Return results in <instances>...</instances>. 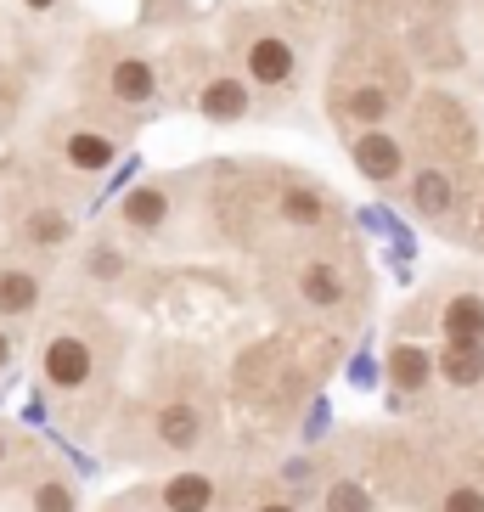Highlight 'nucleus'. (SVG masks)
Segmentation results:
<instances>
[{
    "label": "nucleus",
    "instance_id": "4",
    "mask_svg": "<svg viewBox=\"0 0 484 512\" xmlns=\"http://www.w3.org/2000/svg\"><path fill=\"white\" fill-rule=\"evenodd\" d=\"M349 158H355V169H361L372 186H394L400 175H406V141L394 136V130H355V141H349Z\"/></svg>",
    "mask_w": 484,
    "mask_h": 512
},
{
    "label": "nucleus",
    "instance_id": "16",
    "mask_svg": "<svg viewBox=\"0 0 484 512\" xmlns=\"http://www.w3.org/2000/svg\"><path fill=\"white\" fill-rule=\"evenodd\" d=\"M40 310V276L29 265H6L0 271V316L17 321V316H34Z\"/></svg>",
    "mask_w": 484,
    "mask_h": 512
},
{
    "label": "nucleus",
    "instance_id": "25",
    "mask_svg": "<svg viewBox=\"0 0 484 512\" xmlns=\"http://www.w3.org/2000/svg\"><path fill=\"white\" fill-rule=\"evenodd\" d=\"M6 366H12V338L0 332V372H6Z\"/></svg>",
    "mask_w": 484,
    "mask_h": 512
},
{
    "label": "nucleus",
    "instance_id": "17",
    "mask_svg": "<svg viewBox=\"0 0 484 512\" xmlns=\"http://www.w3.org/2000/svg\"><path fill=\"white\" fill-rule=\"evenodd\" d=\"M434 372L451 389H479L484 383V344H445V355H434Z\"/></svg>",
    "mask_w": 484,
    "mask_h": 512
},
{
    "label": "nucleus",
    "instance_id": "18",
    "mask_svg": "<svg viewBox=\"0 0 484 512\" xmlns=\"http://www.w3.org/2000/svg\"><path fill=\"white\" fill-rule=\"evenodd\" d=\"M434 377V355L428 349H417V344H394L389 349V383L400 394H417Z\"/></svg>",
    "mask_w": 484,
    "mask_h": 512
},
{
    "label": "nucleus",
    "instance_id": "2",
    "mask_svg": "<svg viewBox=\"0 0 484 512\" xmlns=\"http://www.w3.org/2000/svg\"><path fill=\"white\" fill-rule=\"evenodd\" d=\"M242 74H248V85H259V91H282V85H293V74H299V51H293L288 34L265 29L242 46Z\"/></svg>",
    "mask_w": 484,
    "mask_h": 512
},
{
    "label": "nucleus",
    "instance_id": "13",
    "mask_svg": "<svg viewBox=\"0 0 484 512\" xmlns=\"http://www.w3.org/2000/svg\"><path fill=\"white\" fill-rule=\"evenodd\" d=\"M338 113H344L355 130H378V124L394 113V91L389 85H355V91H344Z\"/></svg>",
    "mask_w": 484,
    "mask_h": 512
},
{
    "label": "nucleus",
    "instance_id": "3",
    "mask_svg": "<svg viewBox=\"0 0 484 512\" xmlns=\"http://www.w3.org/2000/svg\"><path fill=\"white\" fill-rule=\"evenodd\" d=\"M91 372H96V355H91V344H85L79 332H57V338L40 349V377H46L51 389H62V394L85 389Z\"/></svg>",
    "mask_w": 484,
    "mask_h": 512
},
{
    "label": "nucleus",
    "instance_id": "7",
    "mask_svg": "<svg viewBox=\"0 0 484 512\" xmlns=\"http://www.w3.org/2000/svg\"><path fill=\"white\" fill-rule=\"evenodd\" d=\"M107 96L124 107H147L152 96H158V74H152L147 57H113V68H107Z\"/></svg>",
    "mask_w": 484,
    "mask_h": 512
},
{
    "label": "nucleus",
    "instance_id": "5",
    "mask_svg": "<svg viewBox=\"0 0 484 512\" xmlns=\"http://www.w3.org/2000/svg\"><path fill=\"white\" fill-rule=\"evenodd\" d=\"M248 107H254V85L237 74H214L197 91V113L209 124H237V119H248Z\"/></svg>",
    "mask_w": 484,
    "mask_h": 512
},
{
    "label": "nucleus",
    "instance_id": "1",
    "mask_svg": "<svg viewBox=\"0 0 484 512\" xmlns=\"http://www.w3.org/2000/svg\"><path fill=\"white\" fill-rule=\"evenodd\" d=\"M417 136L423 141H434V147H445V152H456V158H468L473 152V141H479V130H473V119H468V107L456 102L451 91H423V102H417Z\"/></svg>",
    "mask_w": 484,
    "mask_h": 512
},
{
    "label": "nucleus",
    "instance_id": "29",
    "mask_svg": "<svg viewBox=\"0 0 484 512\" xmlns=\"http://www.w3.org/2000/svg\"><path fill=\"white\" fill-rule=\"evenodd\" d=\"M107 512H130V507H107Z\"/></svg>",
    "mask_w": 484,
    "mask_h": 512
},
{
    "label": "nucleus",
    "instance_id": "12",
    "mask_svg": "<svg viewBox=\"0 0 484 512\" xmlns=\"http://www.w3.org/2000/svg\"><path fill=\"white\" fill-rule=\"evenodd\" d=\"M439 327H445V344H484V299L479 293H456V299H445Z\"/></svg>",
    "mask_w": 484,
    "mask_h": 512
},
{
    "label": "nucleus",
    "instance_id": "27",
    "mask_svg": "<svg viewBox=\"0 0 484 512\" xmlns=\"http://www.w3.org/2000/svg\"><path fill=\"white\" fill-rule=\"evenodd\" d=\"M23 6H29V12H51V6H57V0H23Z\"/></svg>",
    "mask_w": 484,
    "mask_h": 512
},
{
    "label": "nucleus",
    "instance_id": "20",
    "mask_svg": "<svg viewBox=\"0 0 484 512\" xmlns=\"http://www.w3.org/2000/svg\"><path fill=\"white\" fill-rule=\"evenodd\" d=\"M411 46H417V57L428 62V68H456V62H462V46H456V34L451 29H417V40H411Z\"/></svg>",
    "mask_w": 484,
    "mask_h": 512
},
{
    "label": "nucleus",
    "instance_id": "28",
    "mask_svg": "<svg viewBox=\"0 0 484 512\" xmlns=\"http://www.w3.org/2000/svg\"><path fill=\"white\" fill-rule=\"evenodd\" d=\"M0 467H6V434H0Z\"/></svg>",
    "mask_w": 484,
    "mask_h": 512
},
{
    "label": "nucleus",
    "instance_id": "9",
    "mask_svg": "<svg viewBox=\"0 0 484 512\" xmlns=\"http://www.w3.org/2000/svg\"><path fill=\"white\" fill-rule=\"evenodd\" d=\"M62 158L79 175H107V169L119 164V141L107 136V130H68L62 136Z\"/></svg>",
    "mask_w": 484,
    "mask_h": 512
},
{
    "label": "nucleus",
    "instance_id": "30",
    "mask_svg": "<svg viewBox=\"0 0 484 512\" xmlns=\"http://www.w3.org/2000/svg\"><path fill=\"white\" fill-rule=\"evenodd\" d=\"M479 231H484V209H479Z\"/></svg>",
    "mask_w": 484,
    "mask_h": 512
},
{
    "label": "nucleus",
    "instance_id": "11",
    "mask_svg": "<svg viewBox=\"0 0 484 512\" xmlns=\"http://www.w3.org/2000/svg\"><path fill=\"white\" fill-rule=\"evenodd\" d=\"M158 501H164V512H209L220 490H214L209 473H175V479H164Z\"/></svg>",
    "mask_w": 484,
    "mask_h": 512
},
{
    "label": "nucleus",
    "instance_id": "22",
    "mask_svg": "<svg viewBox=\"0 0 484 512\" xmlns=\"http://www.w3.org/2000/svg\"><path fill=\"white\" fill-rule=\"evenodd\" d=\"M29 507L34 512H79V496H74V484L68 479H40Z\"/></svg>",
    "mask_w": 484,
    "mask_h": 512
},
{
    "label": "nucleus",
    "instance_id": "23",
    "mask_svg": "<svg viewBox=\"0 0 484 512\" xmlns=\"http://www.w3.org/2000/svg\"><path fill=\"white\" fill-rule=\"evenodd\" d=\"M327 512H372V496H366V484L338 479L333 490H327Z\"/></svg>",
    "mask_w": 484,
    "mask_h": 512
},
{
    "label": "nucleus",
    "instance_id": "6",
    "mask_svg": "<svg viewBox=\"0 0 484 512\" xmlns=\"http://www.w3.org/2000/svg\"><path fill=\"white\" fill-rule=\"evenodd\" d=\"M411 209L423 214V220H445V214L456 209V175L451 169H439V164H423V169H411Z\"/></svg>",
    "mask_w": 484,
    "mask_h": 512
},
{
    "label": "nucleus",
    "instance_id": "19",
    "mask_svg": "<svg viewBox=\"0 0 484 512\" xmlns=\"http://www.w3.org/2000/svg\"><path fill=\"white\" fill-rule=\"evenodd\" d=\"M68 237H74V220H68L57 203H46V209H29V214H23V242H34V248H62Z\"/></svg>",
    "mask_w": 484,
    "mask_h": 512
},
{
    "label": "nucleus",
    "instance_id": "15",
    "mask_svg": "<svg viewBox=\"0 0 484 512\" xmlns=\"http://www.w3.org/2000/svg\"><path fill=\"white\" fill-rule=\"evenodd\" d=\"M299 299L310 310H338L344 304V276H338V265H327V259L299 265Z\"/></svg>",
    "mask_w": 484,
    "mask_h": 512
},
{
    "label": "nucleus",
    "instance_id": "26",
    "mask_svg": "<svg viewBox=\"0 0 484 512\" xmlns=\"http://www.w3.org/2000/svg\"><path fill=\"white\" fill-rule=\"evenodd\" d=\"M259 512H299V507H293V501H265Z\"/></svg>",
    "mask_w": 484,
    "mask_h": 512
},
{
    "label": "nucleus",
    "instance_id": "24",
    "mask_svg": "<svg viewBox=\"0 0 484 512\" xmlns=\"http://www.w3.org/2000/svg\"><path fill=\"white\" fill-rule=\"evenodd\" d=\"M439 512H484V490L479 484H456V490H445Z\"/></svg>",
    "mask_w": 484,
    "mask_h": 512
},
{
    "label": "nucleus",
    "instance_id": "21",
    "mask_svg": "<svg viewBox=\"0 0 484 512\" xmlns=\"http://www.w3.org/2000/svg\"><path fill=\"white\" fill-rule=\"evenodd\" d=\"M85 276H96V282H119V276H130V254L113 248V242H96L91 259H85Z\"/></svg>",
    "mask_w": 484,
    "mask_h": 512
},
{
    "label": "nucleus",
    "instance_id": "8",
    "mask_svg": "<svg viewBox=\"0 0 484 512\" xmlns=\"http://www.w3.org/2000/svg\"><path fill=\"white\" fill-rule=\"evenodd\" d=\"M119 220H124V231H141V237L164 231L169 226V192L158 181L130 186V192H124V203H119Z\"/></svg>",
    "mask_w": 484,
    "mask_h": 512
},
{
    "label": "nucleus",
    "instance_id": "10",
    "mask_svg": "<svg viewBox=\"0 0 484 512\" xmlns=\"http://www.w3.org/2000/svg\"><path fill=\"white\" fill-rule=\"evenodd\" d=\"M197 439H203V417H197V406H186V400H169L164 411H158V445L175 456L197 451Z\"/></svg>",
    "mask_w": 484,
    "mask_h": 512
},
{
    "label": "nucleus",
    "instance_id": "14",
    "mask_svg": "<svg viewBox=\"0 0 484 512\" xmlns=\"http://www.w3.org/2000/svg\"><path fill=\"white\" fill-rule=\"evenodd\" d=\"M276 214H282V226H293V231H321L327 226V197H321L316 186H282Z\"/></svg>",
    "mask_w": 484,
    "mask_h": 512
}]
</instances>
